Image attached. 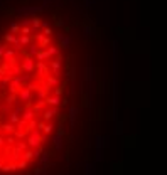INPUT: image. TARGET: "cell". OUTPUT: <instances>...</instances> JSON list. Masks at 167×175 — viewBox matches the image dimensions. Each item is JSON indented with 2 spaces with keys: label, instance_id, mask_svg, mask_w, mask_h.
I'll list each match as a JSON object with an SVG mask.
<instances>
[{
  "label": "cell",
  "instance_id": "13",
  "mask_svg": "<svg viewBox=\"0 0 167 175\" xmlns=\"http://www.w3.org/2000/svg\"><path fill=\"white\" fill-rule=\"evenodd\" d=\"M46 84H47L49 88L59 86V76H47L46 78Z\"/></svg>",
  "mask_w": 167,
  "mask_h": 175
},
{
  "label": "cell",
  "instance_id": "7",
  "mask_svg": "<svg viewBox=\"0 0 167 175\" xmlns=\"http://www.w3.org/2000/svg\"><path fill=\"white\" fill-rule=\"evenodd\" d=\"M37 62H46V61H51V58H49V54H47V51L46 49H41V51L35 54V58H34Z\"/></svg>",
  "mask_w": 167,
  "mask_h": 175
},
{
  "label": "cell",
  "instance_id": "16",
  "mask_svg": "<svg viewBox=\"0 0 167 175\" xmlns=\"http://www.w3.org/2000/svg\"><path fill=\"white\" fill-rule=\"evenodd\" d=\"M3 41H5V44H15V42L19 41V37H17L15 34H12V32H9V34L3 35Z\"/></svg>",
  "mask_w": 167,
  "mask_h": 175
},
{
  "label": "cell",
  "instance_id": "18",
  "mask_svg": "<svg viewBox=\"0 0 167 175\" xmlns=\"http://www.w3.org/2000/svg\"><path fill=\"white\" fill-rule=\"evenodd\" d=\"M19 42L22 47H27V46L32 42V35H19Z\"/></svg>",
  "mask_w": 167,
  "mask_h": 175
},
{
  "label": "cell",
  "instance_id": "6",
  "mask_svg": "<svg viewBox=\"0 0 167 175\" xmlns=\"http://www.w3.org/2000/svg\"><path fill=\"white\" fill-rule=\"evenodd\" d=\"M35 115H37V113L32 109V106H26V108H24V111H22V120L29 123L31 120H35Z\"/></svg>",
  "mask_w": 167,
  "mask_h": 175
},
{
  "label": "cell",
  "instance_id": "33",
  "mask_svg": "<svg viewBox=\"0 0 167 175\" xmlns=\"http://www.w3.org/2000/svg\"><path fill=\"white\" fill-rule=\"evenodd\" d=\"M2 78H3V76H2V74H0V84H2Z\"/></svg>",
  "mask_w": 167,
  "mask_h": 175
},
{
  "label": "cell",
  "instance_id": "4",
  "mask_svg": "<svg viewBox=\"0 0 167 175\" xmlns=\"http://www.w3.org/2000/svg\"><path fill=\"white\" fill-rule=\"evenodd\" d=\"M61 56H56V59L49 61V67L52 71V76H59V71H61Z\"/></svg>",
  "mask_w": 167,
  "mask_h": 175
},
{
  "label": "cell",
  "instance_id": "26",
  "mask_svg": "<svg viewBox=\"0 0 167 175\" xmlns=\"http://www.w3.org/2000/svg\"><path fill=\"white\" fill-rule=\"evenodd\" d=\"M15 98H17V94H9V96H7V105L12 106L14 103H15Z\"/></svg>",
  "mask_w": 167,
  "mask_h": 175
},
{
  "label": "cell",
  "instance_id": "29",
  "mask_svg": "<svg viewBox=\"0 0 167 175\" xmlns=\"http://www.w3.org/2000/svg\"><path fill=\"white\" fill-rule=\"evenodd\" d=\"M63 94V86H56L54 89V96H61Z\"/></svg>",
  "mask_w": 167,
  "mask_h": 175
},
{
  "label": "cell",
  "instance_id": "17",
  "mask_svg": "<svg viewBox=\"0 0 167 175\" xmlns=\"http://www.w3.org/2000/svg\"><path fill=\"white\" fill-rule=\"evenodd\" d=\"M46 51H47V54H49L51 59H52V56H61V49H59L58 46H49Z\"/></svg>",
  "mask_w": 167,
  "mask_h": 175
},
{
  "label": "cell",
  "instance_id": "5",
  "mask_svg": "<svg viewBox=\"0 0 167 175\" xmlns=\"http://www.w3.org/2000/svg\"><path fill=\"white\" fill-rule=\"evenodd\" d=\"M35 71L41 78H47L49 76V66L46 62H35Z\"/></svg>",
  "mask_w": 167,
  "mask_h": 175
},
{
  "label": "cell",
  "instance_id": "12",
  "mask_svg": "<svg viewBox=\"0 0 167 175\" xmlns=\"http://www.w3.org/2000/svg\"><path fill=\"white\" fill-rule=\"evenodd\" d=\"M46 103H47V106H59L61 105V98H59V96H47V98H46Z\"/></svg>",
  "mask_w": 167,
  "mask_h": 175
},
{
  "label": "cell",
  "instance_id": "8",
  "mask_svg": "<svg viewBox=\"0 0 167 175\" xmlns=\"http://www.w3.org/2000/svg\"><path fill=\"white\" fill-rule=\"evenodd\" d=\"M49 91H51V88H49L47 84H42V86L39 88V91H37V98L39 99H46L49 96Z\"/></svg>",
  "mask_w": 167,
  "mask_h": 175
},
{
  "label": "cell",
  "instance_id": "23",
  "mask_svg": "<svg viewBox=\"0 0 167 175\" xmlns=\"http://www.w3.org/2000/svg\"><path fill=\"white\" fill-rule=\"evenodd\" d=\"M27 165H29V162H27V160H19V162H17V169H19V170L27 169Z\"/></svg>",
  "mask_w": 167,
  "mask_h": 175
},
{
  "label": "cell",
  "instance_id": "22",
  "mask_svg": "<svg viewBox=\"0 0 167 175\" xmlns=\"http://www.w3.org/2000/svg\"><path fill=\"white\" fill-rule=\"evenodd\" d=\"M52 130H54V126H52V123H46L44 126H42V133L44 135H49V133H52Z\"/></svg>",
  "mask_w": 167,
  "mask_h": 175
},
{
  "label": "cell",
  "instance_id": "27",
  "mask_svg": "<svg viewBox=\"0 0 167 175\" xmlns=\"http://www.w3.org/2000/svg\"><path fill=\"white\" fill-rule=\"evenodd\" d=\"M7 49H9V46H7V44H0V59L3 58V54H5Z\"/></svg>",
  "mask_w": 167,
  "mask_h": 175
},
{
  "label": "cell",
  "instance_id": "32",
  "mask_svg": "<svg viewBox=\"0 0 167 175\" xmlns=\"http://www.w3.org/2000/svg\"><path fill=\"white\" fill-rule=\"evenodd\" d=\"M0 116H2V105H0Z\"/></svg>",
  "mask_w": 167,
  "mask_h": 175
},
{
  "label": "cell",
  "instance_id": "25",
  "mask_svg": "<svg viewBox=\"0 0 167 175\" xmlns=\"http://www.w3.org/2000/svg\"><path fill=\"white\" fill-rule=\"evenodd\" d=\"M27 89H31V91H39V88H41V86H39V84L37 83H29V84H27V86H26Z\"/></svg>",
  "mask_w": 167,
  "mask_h": 175
},
{
  "label": "cell",
  "instance_id": "14",
  "mask_svg": "<svg viewBox=\"0 0 167 175\" xmlns=\"http://www.w3.org/2000/svg\"><path fill=\"white\" fill-rule=\"evenodd\" d=\"M20 120H22V115H20V113H17V111H10L9 113V123L17 125Z\"/></svg>",
  "mask_w": 167,
  "mask_h": 175
},
{
  "label": "cell",
  "instance_id": "19",
  "mask_svg": "<svg viewBox=\"0 0 167 175\" xmlns=\"http://www.w3.org/2000/svg\"><path fill=\"white\" fill-rule=\"evenodd\" d=\"M34 29L29 26H20V35H34Z\"/></svg>",
  "mask_w": 167,
  "mask_h": 175
},
{
  "label": "cell",
  "instance_id": "15",
  "mask_svg": "<svg viewBox=\"0 0 167 175\" xmlns=\"http://www.w3.org/2000/svg\"><path fill=\"white\" fill-rule=\"evenodd\" d=\"M15 49H7V51H5V54H3V61H2V62H10V61H12L14 58H15Z\"/></svg>",
  "mask_w": 167,
  "mask_h": 175
},
{
  "label": "cell",
  "instance_id": "24",
  "mask_svg": "<svg viewBox=\"0 0 167 175\" xmlns=\"http://www.w3.org/2000/svg\"><path fill=\"white\" fill-rule=\"evenodd\" d=\"M10 32H12V34H20V26L19 24H12V26H10Z\"/></svg>",
  "mask_w": 167,
  "mask_h": 175
},
{
  "label": "cell",
  "instance_id": "1",
  "mask_svg": "<svg viewBox=\"0 0 167 175\" xmlns=\"http://www.w3.org/2000/svg\"><path fill=\"white\" fill-rule=\"evenodd\" d=\"M35 61L34 58H31V56H26V59L22 61V64H20V67H22L24 73H34L35 71Z\"/></svg>",
  "mask_w": 167,
  "mask_h": 175
},
{
  "label": "cell",
  "instance_id": "30",
  "mask_svg": "<svg viewBox=\"0 0 167 175\" xmlns=\"http://www.w3.org/2000/svg\"><path fill=\"white\" fill-rule=\"evenodd\" d=\"M20 26H31V19H24L22 22H20Z\"/></svg>",
  "mask_w": 167,
  "mask_h": 175
},
{
  "label": "cell",
  "instance_id": "3",
  "mask_svg": "<svg viewBox=\"0 0 167 175\" xmlns=\"http://www.w3.org/2000/svg\"><path fill=\"white\" fill-rule=\"evenodd\" d=\"M41 115H42V121H46V123H47V121H51L52 118L58 115V106H49V108H46Z\"/></svg>",
  "mask_w": 167,
  "mask_h": 175
},
{
  "label": "cell",
  "instance_id": "11",
  "mask_svg": "<svg viewBox=\"0 0 167 175\" xmlns=\"http://www.w3.org/2000/svg\"><path fill=\"white\" fill-rule=\"evenodd\" d=\"M2 130H3V133H5V135H14V133H15V130H17V126L14 123H3L2 125Z\"/></svg>",
  "mask_w": 167,
  "mask_h": 175
},
{
  "label": "cell",
  "instance_id": "9",
  "mask_svg": "<svg viewBox=\"0 0 167 175\" xmlns=\"http://www.w3.org/2000/svg\"><path fill=\"white\" fill-rule=\"evenodd\" d=\"M27 47H29V49H27V52H26V54H27V56H31V58H35V54H37V52L41 51L39 44H34V42H31V44L27 46Z\"/></svg>",
  "mask_w": 167,
  "mask_h": 175
},
{
  "label": "cell",
  "instance_id": "21",
  "mask_svg": "<svg viewBox=\"0 0 167 175\" xmlns=\"http://www.w3.org/2000/svg\"><path fill=\"white\" fill-rule=\"evenodd\" d=\"M32 158H35L34 150H26V152H24V155H22V160H27V162H31Z\"/></svg>",
  "mask_w": 167,
  "mask_h": 175
},
{
  "label": "cell",
  "instance_id": "31",
  "mask_svg": "<svg viewBox=\"0 0 167 175\" xmlns=\"http://www.w3.org/2000/svg\"><path fill=\"white\" fill-rule=\"evenodd\" d=\"M3 145H5V137H3V135H0V148H2Z\"/></svg>",
  "mask_w": 167,
  "mask_h": 175
},
{
  "label": "cell",
  "instance_id": "2",
  "mask_svg": "<svg viewBox=\"0 0 167 175\" xmlns=\"http://www.w3.org/2000/svg\"><path fill=\"white\" fill-rule=\"evenodd\" d=\"M17 98H19V101H22V103H27V106L31 105V101H32V91L31 89H27L26 86H24L22 89L19 91V94H17Z\"/></svg>",
  "mask_w": 167,
  "mask_h": 175
},
{
  "label": "cell",
  "instance_id": "28",
  "mask_svg": "<svg viewBox=\"0 0 167 175\" xmlns=\"http://www.w3.org/2000/svg\"><path fill=\"white\" fill-rule=\"evenodd\" d=\"M42 34L47 35V37H51V35H52V29H51V27H46V29H42Z\"/></svg>",
  "mask_w": 167,
  "mask_h": 175
},
{
  "label": "cell",
  "instance_id": "10",
  "mask_svg": "<svg viewBox=\"0 0 167 175\" xmlns=\"http://www.w3.org/2000/svg\"><path fill=\"white\" fill-rule=\"evenodd\" d=\"M46 106H47V103H46V99H39V101H37V103H35V105L32 106V109H34V111H35V113H37V115H39V113H42V111H44V109H46Z\"/></svg>",
  "mask_w": 167,
  "mask_h": 175
},
{
  "label": "cell",
  "instance_id": "20",
  "mask_svg": "<svg viewBox=\"0 0 167 175\" xmlns=\"http://www.w3.org/2000/svg\"><path fill=\"white\" fill-rule=\"evenodd\" d=\"M41 24H42V20L39 19V17H32V19H31V26H32L34 30L41 29Z\"/></svg>",
  "mask_w": 167,
  "mask_h": 175
}]
</instances>
